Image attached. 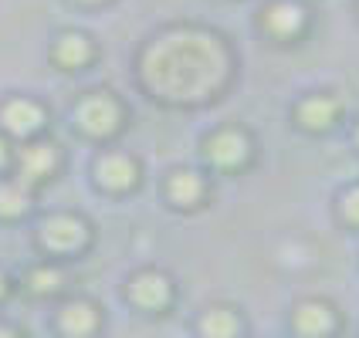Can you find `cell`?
I'll return each instance as SVG.
<instances>
[{
	"label": "cell",
	"mask_w": 359,
	"mask_h": 338,
	"mask_svg": "<svg viewBox=\"0 0 359 338\" xmlns=\"http://www.w3.org/2000/svg\"><path fill=\"white\" fill-rule=\"evenodd\" d=\"M238 71L231 41L203 24H166L136 55L140 88L170 108H197L220 99Z\"/></svg>",
	"instance_id": "1"
},
{
	"label": "cell",
	"mask_w": 359,
	"mask_h": 338,
	"mask_svg": "<svg viewBox=\"0 0 359 338\" xmlns=\"http://www.w3.org/2000/svg\"><path fill=\"white\" fill-rule=\"evenodd\" d=\"M92 244H95V223L79 210H55L34 223V251L48 260L72 264L85 258Z\"/></svg>",
	"instance_id": "2"
},
{
	"label": "cell",
	"mask_w": 359,
	"mask_h": 338,
	"mask_svg": "<svg viewBox=\"0 0 359 338\" xmlns=\"http://www.w3.org/2000/svg\"><path fill=\"white\" fill-rule=\"evenodd\" d=\"M72 122L79 129V136L92 142H112L116 136L126 132L129 125V105L122 101L119 92L112 88H92L85 92L75 108H72Z\"/></svg>",
	"instance_id": "3"
},
{
	"label": "cell",
	"mask_w": 359,
	"mask_h": 338,
	"mask_svg": "<svg viewBox=\"0 0 359 338\" xmlns=\"http://www.w3.org/2000/svg\"><path fill=\"white\" fill-rule=\"evenodd\" d=\"M200 156L207 162L210 173H220V176H234V173H244L255 156H258V142H255V132L241 122H224L217 129H210L203 139H200Z\"/></svg>",
	"instance_id": "4"
},
{
	"label": "cell",
	"mask_w": 359,
	"mask_h": 338,
	"mask_svg": "<svg viewBox=\"0 0 359 338\" xmlns=\"http://www.w3.org/2000/svg\"><path fill=\"white\" fill-rule=\"evenodd\" d=\"M122 298L142 318H166L180 301V284L166 267L146 264V267H136L126 278Z\"/></svg>",
	"instance_id": "5"
},
{
	"label": "cell",
	"mask_w": 359,
	"mask_h": 338,
	"mask_svg": "<svg viewBox=\"0 0 359 338\" xmlns=\"http://www.w3.org/2000/svg\"><path fill=\"white\" fill-rule=\"evenodd\" d=\"M61 169H65V146L51 136H38V139H27L18 146L11 176L24 183L31 193H38L61 176Z\"/></svg>",
	"instance_id": "6"
},
{
	"label": "cell",
	"mask_w": 359,
	"mask_h": 338,
	"mask_svg": "<svg viewBox=\"0 0 359 338\" xmlns=\"http://www.w3.org/2000/svg\"><path fill=\"white\" fill-rule=\"evenodd\" d=\"M48 122H51V108L38 99V95H7L0 99V132L11 142H27L48 136Z\"/></svg>",
	"instance_id": "7"
},
{
	"label": "cell",
	"mask_w": 359,
	"mask_h": 338,
	"mask_svg": "<svg viewBox=\"0 0 359 338\" xmlns=\"http://www.w3.org/2000/svg\"><path fill=\"white\" fill-rule=\"evenodd\" d=\"M51 328L58 338H102L105 308L92 295H65L51 315Z\"/></svg>",
	"instance_id": "8"
},
{
	"label": "cell",
	"mask_w": 359,
	"mask_h": 338,
	"mask_svg": "<svg viewBox=\"0 0 359 338\" xmlns=\"http://www.w3.org/2000/svg\"><path fill=\"white\" fill-rule=\"evenodd\" d=\"M309 7L302 0H268L258 10V31L271 44H299L309 34Z\"/></svg>",
	"instance_id": "9"
},
{
	"label": "cell",
	"mask_w": 359,
	"mask_h": 338,
	"mask_svg": "<svg viewBox=\"0 0 359 338\" xmlns=\"http://www.w3.org/2000/svg\"><path fill=\"white\" fill-rule=\"evenodd\" d=\"M292 335L295 338H339L342 332V311L339 304L325 295H309L292 304Z\"/></svg>",
	"instance_id": "10"
},
{
	"label": "cell",
	"mask_w": 359,
	"mask_h": 338,
	"mask_svg": "<svg viewBox=\"0 0 359 338\" xmlns=\"http://www.w3.org/2000/svg\"><path fill=\"white\" fill-rule=\"evenodd\" d=\"M92 179L102 193L109 197H126L136 193L142 183V162L126 153V149H102L92 162Z\"/></svg>",
	"instance_id": "11"
},
{
	"label": "cell",
	"mask_w": 359,
	"mask_h": 338,
	"mask_svg": "<svg viewBox=\"0 0 359 338\" xmlns=\"http://www.w3.org/2000/svg\"><path fill=\"white\" fill-rule=\"evenodd\" d=\"M210 197H214V183L207 173H200L194 166H173L163 176V199H166L170 210L197 213L210 203Z\"/></svg>",
	"instance_id": "12"
},
{
	"label": "cell",
	"mask_w": 359,
	"mask_h": 338,
	"mask_svg": "<svg viewBox=\"0 0 359 338\" xmlns=\"http://www.w3.org/2000/svg\"><path fill=\"white\" fill-rule=\"evenodd\" d=\"M342 119V99L336 92H305L295 105H292V122L295 129L309 132V136H325L332 132Z\"/></svg>",
	"instance_id": "13"
},
{
	"label": "cell",
	"mask_w": 359,
	"mask_h": 338,
	"mask_svg": "<svg viewBox=\"0 0 359 338\" xmlns=\"http://www.w3.org/2000/svg\"><path fill=\"white\" fill-rule=\"evenodd\" d=\"M48 58L58 71H68V75L72 71H88L99 61V41L81 27H65L51 38Z\"/></svg>",
	"instance_id": "14"
},
{
	"label": "cell",
	"mask_w": 359,
	"mask_h": 338,
	"mask_svg": "<svg viewBox=\"0 0 359 338\" xmlns=\"http://www.w3.org/2000/svg\"><path fill=\"white\" fill-rule=\"evenodd\" d=\"M18 291H24L27 298H34V301H61L68 291H72L68 264H61V260H48V258L34 260V264L20 274Z\"/></svg>",
	"instance_id": "15"
},
{
	"label": "cell",
	"mask_w": 359,
	"mask_h": 338,
	"mask_svg": "<svg viewBox=\"0 0 359 338\" xmlns=\"http://www.w3.org/2000/svg\"><path fill=\"white\" fill-rule=\"evenodd\" d=\"M194 335L197 338H244L248 335V321L244 311L231 301H214L207 308H200L194 321Z\"/></svg>",
	"instance_id": "16"
},
{
	"label": "cell",
	"mask_w": 359,
	"mask_h": 338,
	"mask_svg": "<svg viewBox=\"0 0 359 338\" xmlns=\"http://www.w3.org/2000/svg\"><path fill=\"white\" fill-rule=\"evenodd\" d=\"M34 210V193L11 176H0V223H20Z\"/></svg>",
	"instance_id": "17"
},
{
	"label": "cell",
	"mask_w": 359,
	"mask_h": 338,
	"mask_svg": "<svg viewBox=\"0 0 359 338\" xmlns=\"http://www.w3.org/2000/svg\"><path fill=\"white\" fill-rule=\"evenodd\" d=\"M336 213H339V223L356 230L359 234V183L346 186L339 197H336Z\"/></svg>",
	"instance_id": "18"
},
{
	"label": "cell",
	"mask_w": 359,
	"mask_h": 338,
	"mask_svg": "<svg viewBox=\"0 0 359 338\" xmlns=\"http://www.w3.org/2000/svg\"><path fill=\"white\" fill-rule=\"evenodd\" d=\"M14 153H18V142H11L4 132H0V176H7V173H11V166H14Z\"/></svg>",
	"instance_id": "19"
},
{
	"label": "cell",
	"mask_w": 359,
	"mask_h": 338,
	"mask_svg": "<svg viewBox=\"0 0 359 338\" xmlns=\"http://www.w3.org/2000/svg\"><path fill=\"white\" fill-rule=\"evenodd\" d=\"M14 295H18V278H14L11 271H4V267H0V308L14 298Z\"/></svg>",
	"instance_id": "20"
},
{
	"label": "cell",
	"mask_w": 359,
	"mask_h": 338,
	"mask_svg": "<svg viewBox=\"0 0 359 338\" xmlns=\"http://www.w3.org/2000/svg\"><path fill=\"white\" fill-rule=\"evenodd\" d=\"M0 338H31L20 325H14V321H7V318H0Z\"/></svg>",
	"instance_id": "21"
},
{
	"label": "cell",
	"mask_w": 359,
	"mask_h": 338,
	"mask_svg": "<svg viewBox=\"0 0 359 338\" xmlns=\"http://www.w3.org/2000/svg\"><path fill=\"white\" fill-rule=\"evenodd\" d=\"M72 3H79V7H102V3H109V0H72Z\"/></svg>",
	"instance_id": "22"
},
{
	"label": "cell",
	"mask_w": 359,
	"mask_h": 338,
	"mask_svg": "<svg viewBox=\"0 0 359 338\" xmlns=\"http://www.w3.org/2000/svg\"><path fill=\"white\" fill-rule=\"evenodd\" d=\"M353 139H356V149H359V122H356V132H353Z\"/></svg>",
	"instance_id": "23"
}]
</instances>
